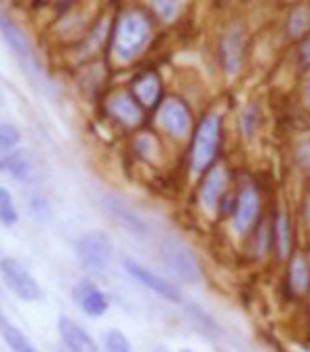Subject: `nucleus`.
Returning <instances> with one entry per match:
<instances>
[{
  "instance_id": "29",
  "label": "nucleus",
  "mask_w": 310,
  "mask_h": 352,
  "mask_svg": "<svg viewBox=\"0 0 310 352\" xmlns=\"http://www.w3.org/2000/svg\"><path fill=\"white\" fill-rule=\"evenodd\" d=\"M298 161L304 169H310V140H304L298 146Z\"/></svg>"
},
{
  "instance_id": "1",
  "label": "nucleus",
  "mask_w": 310,
  "mask_h": 352,
  "mask_svg": "<svg viewBox=\"0 0 310 352\" xmlns=\"http://www.w3.org/2000/svg\"><path fill=\"white\" fill-rule=\"evenodd\" d=\"M152 38L150 17L140 9L122 11L110 32V49L118 63L135 61L148 47Z\"/></svg>"
},
{
  "instance_id": "22",
  "label": "nucleus",
  "mask_w": 310,
  "mask_h": 352,
  "mask_svg": "<svg viewBox=\"0 0 310 352\" xmlns=\"http://www.w3.org/2000/svg\"><path fill=\"white\" fill-rule=\"evenodd\" d=\"M148 7L161 21H173L184 9V0H148Z\"/></svg>"
},
{
  "instance_id": "24",
  "label": "nucleus",
  "mask_w": 310,
  "mask_h": 352,
  "mask_svg": "<svg viewBox=\"0 0 310 352\" xmlns=\"http://www.w3.org/2000/svg\"><path fill=\"white\" fill-rule=\"evenodd\" d=\"M19 219V213H17V207L13 203V197L7 188H0V223L7 228H11L13 223H17Z\"/></svg>"
},
{
  "instance_id": "9",
  "label": "nucleus",
  "mask_w": 310,
  "mask_h": 352,
  "mask_svg": "<svg viewBox=\"0 0 310 352\" xmlns=\"http://www.w3.org/2000/svg\"><path fill=\"white\" fill-rule=\"evenodd\" d=\"M106 114L127 129H135L144 120V108L135 102L131 91H114L106 100Z\"/></svg>"
},
{
  "instance_id": "12",
  "label": "nucleus",
  "mask_w": 310,
  "mask_h": 352,
  "mask_svg": "<svg viewBox=\"0 0 310 352\" xmlns=\"http://www.w3.org/2000/svg\"><path fill=\"white\" fill-rule=\"evenodd\" d=\"M260 211V195L252 184H245L239 192L232 209V228L236 234H245L254 226Z\"/></svg>"
},
{
  "instance_id": "6",
  "label": "nucleus",
  "mask_w": 310,
  "mask_h": 352,
  "mask_svg": "<svg viewBox=\"0 0 310 352\" xmlns=\"http://www.w3.org/2000/svg\"><path fill=\"white\" fill-rule=\"evenodd\" d=\"M245 55H247V30L241 21H232L226 25L220 38L222 70L228 76H236L245 63Z\"/></svg>"
},
{
  "instance_id": "18",
  "label": "nucleus",
  "mask_w": 310,
  "mask_h": 352,
  "mask_svg": "<svg viewBox=\"0 0 310 352\" xmlns=\"http://www.w3.org/2000/svg\"><path fill=\"white\" fill-rule=\"evenodd\" d=\"M186 314H188V321L192 323V327L203 333L205 338H211V340H218L222 336V327L218 325V321L207 314L201 306L197 304H190V306H186Z\"/></svg>"
},
{
  "instance_id": "33",
  "label": "nucleus",
  "mask_w": 310,
  "mask_h": 352,
  "mask_svg": "<svg viewBox=\"0 0 310 352\" xmlns=\"http://www.w3.org/2000/svg\"><path fill=\"white\" fill-rule=\"evenodd\" d=\"M294 3H302V0H289V5H294Z\"/></svg>"
},
{
  "instance_id": "10",
  "label": "nucleus",
  "mask_w": 310,
  "mask_h": 352,
  "mask_svg": "<svg viewBox=\"0 0 310 352\" xmlns=\"http://www.w3.org/2000/svg\"><path fill=\"white\" fill-rule=\"evenodd\" d=\"M125 268H127V272H129L135 280H140L144 287H148L150 292H154L157 296L165 298L167 302H171V304H181V302H184V296H181V292L177 289L175 285H171L167 278H163V276H159V274H154L152 270H148V268L142 266L140 262H135V260H131V258H125Z\"/></svg>"
},
{
  "instance_id": "4",
  "label": "nucleus",
  "mask_w": 310,
  "mask_h": 352,
  "mask_svg": "<svg viewBox=\"0 0 310 352\" xmlns=\"http://www.w3.org/2000/svg\"><path fill=\"white\" fill-rule=\"evenodd\" d=\"M161 260L163 264L169 268V272L173 276H177L184 283H199L201 278V268L199 262L195 258V253L190 251V247L184 241L175 239V236H167L161 243Z\"/></svg>"
},
{
  "instance_id": "35",
  "label": "nucleus",
  "mask_w": 310,
  "mask_h": 352,
  "mask_svg": "<svg viewBox=\"0 0 310 352\" xmlns=\"http://www.w3.org/2000/svg\"><path fill=\"white\" fill-rule=\"evenodd\" d=\"M59 352H70V350H68V348H66V350H64V348H61V350H59Z\"/></svg>"
},
{
  "instance_id": "23",
  "label": "nucleus",
  "mask_w": 310,
  "mask_h": 352,
  "mask_svg": "<svg viewBox=\"0 0 310 352\" xmlns=\"http://www.w3.org/2000/svg\"><path fill=\"white\" fill-rule=\"evenodd\" d=\"M108 205H110V213H112L125 228H129V230H133V232H140V234L146 232V223H144L133 211H129L125 205H114V203H108Z\"/></svg>"
},
{
  "instance_id": "16",
  "label": "nucleus",
  "mask_w": 310,
  "mask_h": 352,
  "mask_svg": "<svg viewBox=\"0 0 310 352\" xmlns=\"http://www.w3.org/2000/svg\"><path fill=\"white\" fill-rule=\"evenodd\" d=\"M74 300L89 316H102L108 310V298L98 285L91 280H80L74 289Z\"/></svg>"
},
{
  "instance_id": "11",
  "label": "nucleus",
  "mask_w": 310,
  "mask_h": 352,
  "mask_svg": "<svg viewBox=\"0 0 310 352\" xmlns=\"http://www.w3.org/2000/svg\"><path fill=\"white\" fill-rule=\"evenodd\" d=\"M129 91L144 110L159 108L161 102L165 100L163 98V80L157 70H144L137 76H133Z\"/></svg>"
},
{
  "instance_id": "2",
  "label": "nucleus",
  "mask_w": 310,
  "mask_h": 352,
  "mask_svg": "<svg viewBox=\"0 0 310 352\" xmlns=\"http://www.w3.org/2000/svg\"><path fill=\"white\" fill-rule=\"evenodd\" d=\"M222 142V116L218 112L205 114L192 133V144L188 152V163L192 173H205L213 167L218 148Z\"/></svg>"
},
{
  "instance_id": "34",
  "label": "nucleus",
  "mask_w": 310,
  "mask_h": 352,
  "mask_svg": "<svg viewBox=\"0 0 310 352\" xmlns=\"http://www.w3.org/2000/svg\"><path fill=\"white\" fill-rule=\"evenodd\" d=\"M0 318H5V314H3V308H0Z\"/></svg>"
},
{
  "instance_id": "21",
  "label": "nucleus",
  "mask_w": 310,
  "mask_h": 352,
  "mask_svg": "<svg viewBox=\"0 0 310 352\" xmlns=\"http://www.w3.org/2000/svg\"><path fill=\"white\" fill-rule=\"evenodd\" d=\"M0 331H3V338L13 352H36V348L27 342V338L15 325H11L7 318H0Z\"/></svg>"
},
{
  "instance_id": "20",
  "label": "nucleus",
  "mask_w": 310,
  "mask_h": 352,
  "mask_svg": "<svg viewBox=\"0 0 310 352\" xmlns=\"http://www.w3.org/2000/svg\"><path fill=\"white\" fill-rule=\"evenodd\" d=\"M272 241L276 245V253L281 255V258H287L289 249H291V226H289V219L283 211L276 213V221L272 228Z\"/></svg>"
},
{
  "instance_id": "28",
  "label": "nucleus",
  "mask_w": 310,
  "mask_h": 352,
  "mask_svg": "<svg viewBox=\"0 0 310 352\" xmlns=\"http://www.w3.org/2000/svg\"><path fill=\"white\" fill-rule=\"evenodd\" d=\"M296 59L300 63V68L308 74L310 72V34L298 43V49H296Z\"/></svg>"
},
{
  "instance_id": "17",
  "label": "nucleus",
  "mask_w": 310,
  "mask_h": 352,
  "mask_svg": "<svg viewBox=\"0 0 310 352\" xmlns=\"http://www.w3.org/2000/svg\"><path fill=\"white\" fill-rule=\"evenodd\" d=\"M7 171L19 182H36L41 177V167L36 158L27 150H13L7 158Z\"/></svg>"
},
{
  "instance_id": "36",
  "label": "nucleus",
  "mask_w": 310,
  "mask_h": 352,
  "mask_svg": "<svg viewBox=\"0 0 310 352\" xmlns=\"http://www.w3.org/2000/svg\"><path fill=\"white\" fill-rule=\"evenodd\" d=\"M184 352H190V350H184Z\"/></svg>"
},
{
  "instance_id": "15",
  "label": "nucleus",
  "mask_w": 310,
  "mask_h": 352,
  "mask_svg": "<svg viewBox=\"0 0 310 352\" xmlns=\"http://www.w3.org/2000/svg\"><path fill=\"white\" fill-rule=\"evenodd\" d=\"M285 36L291 43H300L310 34V0H302V3H294L285 15Z\"/></svg>"
},
{
  "instance_id": "25",
  "label": "nucleus",
  "mask_w": 310,
  "mask_h": 352,
  "mask_svg": "<svg viewBox=\"0 0 310 352\" xmlns=\"http://www.w3.org/2000/svg\"><path fill=\"white\" fill-rule=\"evenodd\" d=\"M21 142V133L15 124L11 122H0V152L13 150Z\"/></svg>"
},
{
  "instance_id": "27",
  "label": "nucleus",
  "mask_w": 310,
  "mask_h": 352,
  "mask_svg": "<svg viewBox=\"0 0 310 352\" xmlns=\"http://www.w3.org/2000/svg\"><path fill=\"white\" fill-rule=\"evenodd\" d=\"M241 126H243V131L247 138H252L256 131H258V126H260V110L258 106H247L243 116H241Z\"/></svg>"
},
{
  "instance_id": "26",
  "label": "nucleus",
  "mask_w": 310,
  "mask_h": 352,
  "mask_svg": "<svg viewBox=\"0 0 310 352\" xmlns=\"http://www.w3.org/2000/svg\"><path fill=\"white\" fill-rule=\"evenodd\" d=\"M106 352H131V342L120 329H110L104 338Z\"/></svg>"
},
{
  "instance_id": "30",
  "label": "nucleus",
  "mask_w": 310,
  "mask_h": 352,
  "mask_svg": "<svg viewBox=\"0 0 310 352\" xmlns=\"http://www.w3.org/2000/svg\"><path fill=\"white\" fill-rule=\"evenodd\" d=\"M302 102H304V106L310 110V72L306 74V80H304V85H302Z\"/></svg>"
},
{
  "instance_id": "5",
  "label": "nucleus",
  "mask_w": 310,
  "mask_h": 352,
  "mask_svg": "<svg viewBox=\"0 0 310 352\" xmlns=\"http://www.w3.org/2000/svg\"><path fill=\"white\" fill-rule=\"evenodd\" d=\"M114 253V245L106 232H89L76 243V258L80 266L91 272L100 274L108 268Z\"/></svg>"
},
{
  "instance_id": "19",
  "label": "nucleus",
  "mask_w": 310,
  "mask_h": 352,
  "mask_svg": "<svg viewBox=\"0 0 310 352\" xmlns=\"http://www.w3.org/2000/svg\"><path fill=\"white\" fill-rule=\"evenodd\" d=\"M289 287L291 292L298 296H304L310 287V262L304 258L302 253H296L289 262Z\"/></svg>"
},
{
  "instance_id": "8",
  "label": "nucleus",
  "mask_w": 310,
  "mask_h": 352,
  "mask_svg": "<svg viewBox=\"0 0 310 352\" xmlns=\"http://www.w3.org/2000/svg\"><path fill=\"white\" fill-rule=\"evenodd\" d=\"M0 276L7 283L9 289L23 302H34L43 298V289L36 283V278L30 274L21 262L15 258H3L0 260Z\"/></svg>"
},
{
  "instance_id": "3",
  "label": "nucleus",
  "mask_w": 310,
  "mask_h": 352,
  "mask_svg": "<svg viewBox=\"0 0 310 352\" xmlns=\"http://www.w3.org/2000/svg\"><path fill=\"white\" fill-rule=\"evenodd\" d=\"M0 34H3V41L7 43L11 53L17 57V61L21 63V68L32 78H41L45 70H43V63H41L32 43H30L21 25L5 11H0Z\"/></svg>"
},
{
  "instance_id": "32",
  "label": "nucleus",
  "mask_w": 310,
  "mask_h": 352,
  "mask_svg": "<svg viewBox=\"0 0 310 352\" xmlns=\"http://www.w3.org/2000/svg\"><path fill=\"white\" fill-rule=\"evenodd\" d=\"M5 169H7V163H5V158L0 156V171H5Z\"/></svg>"
},
{
  "instance_id": "31",
  "label": "nucleus",
  "mask_w": 310,
  "mask_h": 352,
  "mask_svg": "<svg viewBox=\"0 0 310 352\" xmlns=\"http://www.w3.org/2000/svg\"><path fill=\"white\" fill-rule=\"evenodd\" d=\"M306 221H308V226H310V195L306 199Z\"/></svg>"
},
{
  "instance_id": "7",
  "label": "nucleus",
  "mask_w": 310,
  "mask_h": 352,
  "mask_svg": "<svg viewBox=\"0 0 310 352\" xmlns=\"http://www.w3.org/2000/svg\"><path fill=\"white\" fill-rule=\"evenodd\" d=\"M157 118L163 131L173 140H186L192 129V112L184 100L165 98L157 108Z\"/></svg>"
},
{
  "instance_id": "14",
  "label": "nucleus",
  "mask_w": 310,
  "mask_h": 352,
  "mask_svg": "<svg viewBox=\"0 0 310 352\" xmlns=\"http://www.w3.org/2000/svg\"><path fill=\"white\" fill-rule=\"evenodd\" d=\"M57 329L61 336V342L70 352H100V346L80 325H76L72 318L61 316L57 321Z\"/></svg>"
},
{
  "instance_id": "13",
  "label": "nucleus",
  "mask_w": 310,
  "mask_h": 352,
  "mask_svg": "<svg viewBox=\"0 0 310 352\" xmlns=\"http://www.w3.org/2000/svg\"><path fill=\"white\" fill-rule=\"evenodd\" d=\"M226 182H228V175H226L224 165H213L211 169L205 171V177H203L201 188H199V199L207 211H213L222 203Z\"/></svg>"
}]
</instances>
